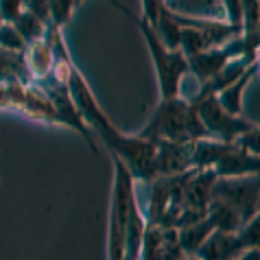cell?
Listing matches in <instances>:
<instances>
[{
    "mask_svg": "<svg viewBox=\"0 0 260 260\" xmlns=\"http://www.w3.org/2000/svg\"><path fill=\"white\" fill-rule=\"evenodd\" d=\"M112 3L134 20L136 26H138V31L142 33L144 42H147L149 53H151V57H153V63H155L157 83H160L162 99H175V96H179V83H182L184 77L188 75V61H186V57L179 53V50L166 48L164 42L157 38V33L153 31V26L144 22L140 16H134V13L129 11L125 5H120L118 0H112Z\"/></svg>",
    "mask_w": 260,
    "mask_h": 260,
    "instance_id": "obj_3",
    "label": "cell"
},
{
    "mask_svg": "<svg viewBox=\"0 0 260 260\" xmlns=\"http://www.w3.org/2000/svg\"><path fill=\"white\" fill-rule=\"evenodd\" d=\"M190 105L197 110L199 122L204 125L208 138L234 144L243 134H247L249 129L256 127V122L245 120L243 116H232L230 112H225L219 105L216 96L199 99V101H194V103H190Z\"/></svg>",
    "mask_w": 260,
    "mask_h": 260,
    "instance_id": "obj_5",
    "label": "cell"
},
{
    "mask_svg": "<svg viewBox=\"0 0 260 260\" xmlns=\"http://www.w3.org/2000/svg\"><path fill=\"white\" fill-rule=\"evenodd\" d=\"M68 94L75 103L79 116H81L88 125L94 129L101 136V140L107 144V149L112 151V157H118L129 169L132 177L144 179H157L155 173V142L144 140L140 136H127L120 129L112 125V120L105 116L101 105L96 103L94 94H92L88 81L83 79V75L77 70V66H72L70 77H68Z\"/></svg>",
    "mask_w": 260,
    "mask_h": 260,
    "instance_id": "obj_1",
    "label": "cell"
},
{
    "mask_svg": "<svg viewBox=\"0 0 260 260\" xmlns=\"http://www.w3.org/2000/svg\"><path fill=\"white\" fill-rule=\"evenodd\" d=\"M3 22H5V20H3V16H0V26H3Z\"/></svg>",
    "mask_w": 260,
    "mask_h": 260,
    "instance_id": "obj_13",
    "label": "cell"
},
{
    "mask_svg": "<svg viewBox=\"0 0 260 260\" xmlns=\"http://www.w3.org/2000/svg\"><path fill=\"white\" fill-rule=\"evenodd\" d=\"M212 232H214V228H212V223L208 221V216H206V219H201L197 223H192V225H186V228L179 230L177 232V243H179V247H182L184 254H197L199 247L204 245V241Z\"/></svg>",
    "mask_w": 260,
    "mask_h": 260,
    "instance_id": "obj_9",
    "label": "cell"
},
{
    "mask_svg": "<svg viewBox=\"0 0 260 260\" xmlns=\"http://www.w3.org/2000/svg\"><path fill=\"white\" fill-rule=\"evenodd\" d=\"M114 171H116V184H114L112 219H110V260H122L125 258L129 212H132V206L136 204V188L132 173L118 157H114Z\"/></svg>",
    "mask_w": 260,
    "mask_h": 260,
    "instance_id": "obj_4",
    "label": "cell"
},
{
    "mask_svg": "<svg viewBox=\"0 0 260 260\" xmlns=\"http://www.w3.org/2000/svg\"><path fill=\"white\" fill-rule=\"evenodd\" d=\"M0 48L7 50V53H24L26 48V42L20 38V33L16 31V26L9 24V22H3V26H0Z\"/></svg>",
    "mask_w": 260,
    "mask_h": 260,
    "instance_id": "obj_11",
    "label": "cell"
},
{
    "mask_svg": "<svg viewBox=\"0 0 260 260\" xmlns=\"http://www.w3.org/2000/svg\"><path fill=\"white\" fill-rule=\"evenodd\" d=\"M16 26V31L20 33V38H22L26 44H31V42H38V40H44L46 33H48V24L44 20H40L38 16H33L31 11H22L18 16L16 22H11Z\"/></svg>",
    "mask_w": 260,
    "mask_h": 260,
    "instance_id": "obj_10",
    "label": "cell"
},
{
    "mask_svg": "<svg viewBox=\"0 0 260 260\" xmlns=\"http://www.w3.org/2000/svg\"><path fill=\"white\" fill-rule=\"evenodd\" d=\"M22 61H24V70L26 77L35 79V81H44L53 75V66H55V48L50 42L48 33L44 40L31 42L26 44L24 53H22Z\"/></svg>",
    "mask_w": 260,
    "mask_h": 260,
    "instance_id": "obj_6",
    "label": "cell"
},
{
    "mask_svg": "<svg viewBox=\"0 0 260 260\" xmlns=\"http://www.w3.org/2000/svg\"><path fill=\"white\" fill-rule=\"evenodd\" d=\"M140 138L151 142H179L188 144L208 138L204 125L199 122L197 110L184 99H160L153 116L142 129Z\"/></svg>",
    "mask_w": 260,
    "mask_h": 260,
    "instance_id": "obj_2",
    "label": "cell"
},
{
    "mask_svg": "<svg viewBox=\"0 0 260 260\" xmlns=\"http://www.w3.org/2000/svg\"><path fill=\"white\" fill-rule=\"evenodd\" d=\"M24 11V0H0V16L5 22H16L18 16Z\"/></svg>",
    "mask_w": 260,
    "mask_h": 260,
    "instance_id": "obj_12",
    "label": "cell"
},
{
    "mask_svg": "<svg viewBox=\"0 0 260 260\" xmlns=\"http://www.w3.org/2000/svg\"><path fill=\"white\" fill-rule=\"evenodd\" d=\"M245 245L238 234L212 232L197 251V260H238L245 254Z\"/></svg>",
    "mask_w": 260,
    "mask_h": 260,
    "instance_id": "obj_7",
    "label": "cell"
},
{
    "mask_svg": "<svg viewBox=\"0 0 260 260\" xmlns=\"http://www.w3.org/2000/svg\"><path fill=\"white\" fill-rule=\"evenodd\" d=\"M256 72H258V63L249 66L247 70L243 72V77L238 79V81H234L230 88H225L223 92L216 94L219 105L225 112L232 114V116H243V96H245V90H247V85L251 83V79H254Z\"/></svg>",
    "mask_w": 260,
    "mask_h": 260,
    "instance_id": "obj_8",
    "label": "cell"
}]
</instances>
